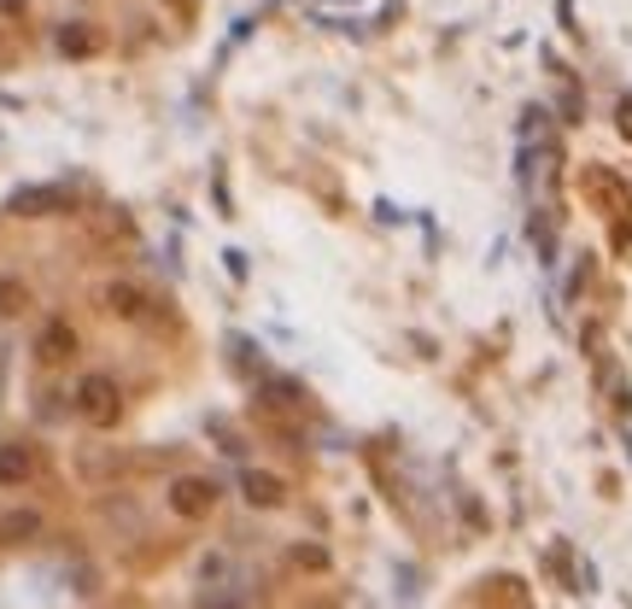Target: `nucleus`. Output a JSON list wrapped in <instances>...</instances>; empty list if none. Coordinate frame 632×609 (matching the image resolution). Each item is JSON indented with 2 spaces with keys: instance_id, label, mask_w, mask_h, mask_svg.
I'll return each instance as SVG.
<instances>
[{
  "instance_id": "obj_1",
  "label": "nucleus",
  "mask_w": 632,
  "mask_h": 609,
  "mask_svg": "<svg viewBox=\"0 0 632 609\" xmlns=\"http://www.w3.org/2000/svg\"><path fill=\"white\" fill-rule=\"evenodd\" d=\"M71 399H77V416L89 422V428H112V422L124 416V387L112 376H82Z\"/></svg>"
},
{
  "instance_id": "obj_2",
  "label": "nucleus",
  "mask_w": 632,
  "mask_h": 609,
  "mask_svg": "<svg viewBox=\"0 0 632 609\" xmlns=\"http://www.w3.org/2000/svg\"><path fill=\"white\" fill-rule=\"evenodd\" d=\"M217 498H223V486H217L211 475H176V481H170V510L187 516V521L211 516Z\"/></svg>"
},
{
  "instance_id": "obj_3",
  "label": "nucleus",
  "mask_w": 632,
  "mask_h": 609,
  "mask_svg": "<svg viewBox=\"0 0 632 609\" xmlns=\"http://www.w3.org/2000/svg\"><path fill=\"white\" fill-rule=\"evenodd\" d=\"M65 206H71V194H65V188H19V194L7 199L12 217H54Z\"/></svg>"
},
{
  "instance_id": "obj_4",
  "label": "nucleus",
  "mask_w": 632,
  "mask_h": 609,
  "mask_svg": "<svg viewBox=\"0 0 632 609\" xmlns=\"http://www.w3.org/2000/svg\"><path fill=\"white\" fill-rule=\"evenodd\" d=\"M71 352H77V329L54 317V323H47V329L36 334V358H42V364H65Z\"/></svg>"
},
{
  "instance_id": "obj_5",
  "label": "nucleus",
  "mask_w": 632,
  "mask_h": 609,
  "mask_svg": "<svg viewBox=\"0 0 632 609\" xmlns=\"http://www.w3.org/2000/svg\"><path fill=\"white\" fill-rule=\"evenodd\" d=\"M241 493H246L252 510H276V504L287 498V493H281V481H276V475H264V469H241Z\"/></svg>"
},
{
  "instance_id": "obj_6",
  "label": "nucleus",
  "mask_w": 632,
  "mask_h": 609,
  "mask_svg": "<svg viewBox=\"0 0 632 609\" xmlns=\"http://www.w3.org/2000/svg\"><path fill=\"white\" fill-rule=\"evenodd\" d=\"M36 475V451L30 446H0V486H24Z\"/></svg>"
},
{
  "instance_id": "obj_7",
  "label": "nucleus",
  "mask_w": 632,
  "mask_h": 609,
  "mask_svg": "<svg viewBox=\"0 0 632 609\" xmlns=\"http://www.w3.org/2000/svg\"><path fill=\"white\" fill-rule=\"evenodd\" d=\"M42 533V516L36 510H7L0 516V545H24V539Z\"/></svg>"
},
{
  "instance_id": "obj_8",
  "label": "nucleus",
  "mask_w": 632,
  "mask_h": 609,
  "mask_svg": "<svg viewBox=\"0 0 632 609\" xmlns=\"http://www.w3.org/2000/svg\"><path fill=\"white\" fill-rule=\"evenodd\" d=\"M106 304H112L117 317H129V323H141V317H147V294H141V287H129V281H112L106 287Z\"/></svg>"
},
{
  "instance_id": "obj_9",
  "label": "nucleus",
  "mask_w": 632,
  "mask_h": 609,
  "mask_svg": "<svg viewBox=\"0 0 632 609\" xmlns=\"http://www.w3.org/2000/svg\"><path fill=\"white\" fill-rule=\"evenodd\" d=\"M199 609H258V598H252V591H241V586H205Z\"/></svg>"
},
{
  "instance_id": "obj_10",
  "label": "nucleus",
  "mask_w": 632,
  "mask_h": 609,
  "mask_svg": "<svg viewBox=\"0 0 632 609\" xmlns=\"http://www.w3.org/2000/svg\"><path fill=\"white\" fill-rule=\"evenodd\" d=\"M24 281H12V276H0V317H12V311H24Z\"/></svg>"
},
{
  "instance_id": "obj_11",
  "label": "nucleus",
  "mask_w": 632,
  "mask_h": 609,
  "mask_svg": "<svg viewBox=\"0 0 632 609\" xmlns=\"http://www.w3.org/2000/svg\"><path fill=\"white\" fill-rule=\"evenodd\" d=\"M59 47H65V54H94V36H89V30H77V24H65Z\"/></svg>"
},
{
  "instance_id": "obj_12",
  "label": "nucleus",
  "mask_w": 632,
  "mask_h": 609,
  "mask_svg": "<svg viewBox=\"0 0 632 609\" xmlns=\"http://www.w3.org/2000/svg\"><path fill=\"white\" fill-rule=\"evenodd\" d=\"M621 129L632 135V100H621Z\"/></svg>"
},
{
  "instance_id": "obj_13",
  "label": "nucleus",
  "mask_w": 632,
  "mask_h": 609,
  "mask_svg": "<svg viewBox=\"0 0 632 609\" xmlns=\"http://www.w3.org/2000/svg\"><path fill=\"white\" fill-rule=\"evenodd\" d=\"M0 7H7V12H19V7H24V0H0Z\"/></svg>"
}]
</instances>
